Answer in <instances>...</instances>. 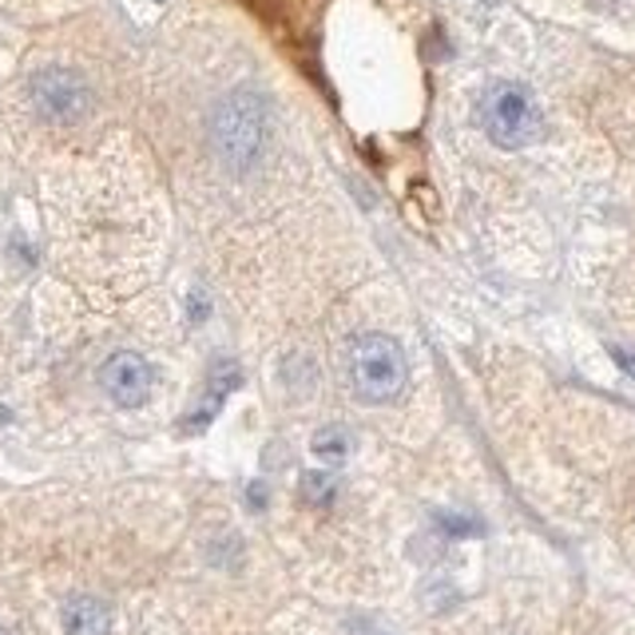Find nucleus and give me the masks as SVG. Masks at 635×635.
<instances>
[{"label":"nucleus","instance_id":"obj_1","mask_svg":"<svg viewBox=\"0 0 635 635\" xmlns=\"http://www.w3.org/2000/svg\"><path fill=\"white\" fill-rule=\"evenodd\" d=\"M270 139V108L255 88H235L211 111V148L230 171H250Z\"/></svg>","mask_w":635,"mask_h":635},{"label":"nucleus","instance_id":"obj_2","mask_svg":"<svg viewBox=\"0 0 635 635\" xmlns=\"http://www.w3.org/2000/svg\"><path fill=\"white\" fill-rule=\"evenodd\" d=\"M409 381V362L401 342L389 334H362L349 349V386L357 401L386 406Z\"/></svg>","mask_w":635,"mask_h":635},{"label":"nucleus","instance_id":"obj_3","mask_svg":"<svg viewBox=\"0 0 635 635\" xmlns=\"http://www.w3.org/2000/svg\"><path fill=\"white\" fill-rule=\"evenodd\" d=\"M481 128H485V136L493 139L496 148L520 151L540 139L545 119H540L532 92L501 79V84H493V88L481 96Z\"/></svg>","mask_w":635,"mask_h":635},{"label":"nucleus","instance_id":"obj_4","mask_svg":"<svg viewBox=\"0 0 635 635\" xmlns=\"http://www.w3.org/2000/svg\"><path fill=\"white\" fill-rule=\"evenodd\" d=\"M29 99L36 116L49 123H79L92 111L88 79L72 68H40L29 79Z\"/></svg>","mask_w":635,"mask_h":635},{"label":"nucleus","instance_id":"obj_5","mask_svg":"<svg viewBox=\"0 0 635 635\" xmlns=\"http://www.w3.org/2000/svg\"><path fill=\"white\" fill-rule=\"evenodd\" d=\"M151 366L136 349H116V354L99 366V389L108 394V401H116L119 409H139L151 397Z\"/></svg>","mask_w":635,"mask_h":635},{"label":"nucleus","instance_id":"obj_6","mask_svg":"<svg viewBox=\"0 0 635 635\" xmlns=\"http://www.w3.org/2000/svg\"><path fill=\"white\" fill-rule=\"evenodd\" d=\"M64 635H108L111 632V607L99 595H72L64 612Z\"/></svg>","mask_w":635,"mask_h":635},{"label":"nucleus","instance_id":"obj_7","mask_svg":"<svg viewBox=\"0 0 635 635\" xmlns=\"http://www.w3.org/2000/svg\"><path fill=\"white\" fill-rule=\"evenodd\" d=\"M310 449H314L322 461H330V465H342V461L354 453V437H349L346 426H322L314 433V441H310Z\"/></svg>","mask_w":635,"mask_h":635},{"label":"nucleus","instance_id":"obj_8","mask_svg":"<svg viewBox=\"0 0 635 635\" xmlns=\"http://www.w3.org/2000/svg\"><path fill=\"white\" fill-rule=\"evenodd\" d=\"M337 496V481L330 473H306L302 476V501L314 508H330Z\"/></svg>","mask_w":635,"mask_h":635},{"label":"nucleus","instance_id":"obj_9","mask_svg":"<svg viewBox=\"0 0 635 635\" xmlns=\"http://www.w3.org/2000/svg\"><path fill=\"white\" fill-rule=\"evenodd\" d=\"M0 635H9V632H4V627H0Z\"/></svg>","mask_w":635,"mask_h":635}]
</instances>
